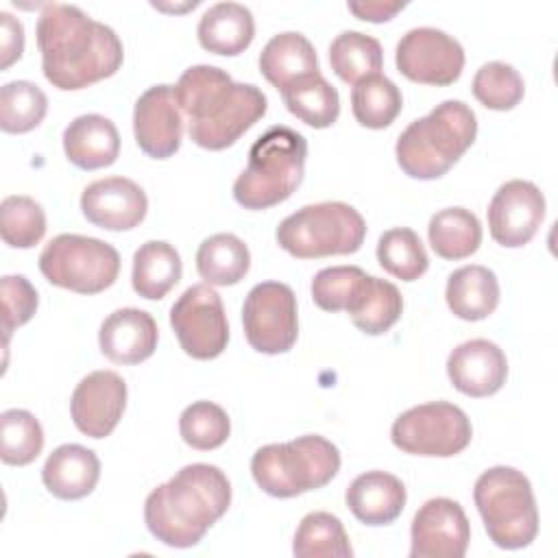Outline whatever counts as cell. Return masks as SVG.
Instances as JSON below:
<instances>
[{"label":"cell","instance_id":"cell-9","mask_svg":"<svg viewBox=\"0 0 558 558\" xmlns=\"http://www.w3.org/2000/svg\"><path fill=\"white\" fill-rule=\"evenodd\" d=\"M39 270L48 283L57 288L78 294H98L116 283L120 255L111 244L98 238L61 233L44 246Z\"/></svg>","mask_w":558,"mask_h":558},{"label":"cell","instance_id":"cell-2","mask_svg":"<svg viewBox=\"0 0 558 558\" xmlns=\"http://www.w3.org/2000/svg\"><path fill=\"white\" fill-rule=\"evenodd\" d=\"M174 96L187 118L190 140L207 150L233 146L268 109L257 85L235 83L222 68L205 63L179 76Z\"/></svg>","mask_w":558,"mask_h":558},{"label":"cell","instance_id":"cell-22","mask_svg":"<svg viewBox=\"0 0 558 558\" xmlns=\"http://www.w3.org/2000/svg\"><path fill=\"white\" fill-rule=\"evenodd\" d=\"M63 150L68 161L81 170L107 168L120 155V133L109 118L83 113L65 126Z\"/></svg>","mask_w":558,"mask_h":558},{"label":"cell","instance_id":"cell-28","mask_svg":"<svg viewBox=\"0 0 558 558\" xmlns=\"http://www.w3.org/2000/svg\"><path fill=\"white\" fill-rule=\"evenodd\" d=\"M181 272L183 264L177 248L163 240H148L133 255L131 283L140 296L159 301L179 283Z\"/></svg>","mask_w":558,"mask_h":558},{"label":"cell","instance_id":"cell-12","mask_svg":"<svg viewBox=\"0 0 558 558\" xmlns=\"http://www.w3.org/2000/svg\"><path fill=\"white\" fill-rule=\"evenodd\" d=\"M170 325L181 349L194 360H214L227 349V314L220 294L209 283H194L174 301Z\"/></svg>","mask_w":558,"mask_h":558},{"label":"cell","instance_id":"cell-25","mask_svg":"<svg viewBox=\"0 0 558 558\" xmlns=\"http://www.w3.org/2000/svg\"><path fill=\"white\" fill-rule=\"evenodd\" d=\"M259 72L279 92L290 83L316 74L318 57L310 39L296 31H286L268 39L259 52Z\"/></svg>","mask_w":558,"mask_h":558},{"label":"cell","instance_id":"cell-21","mask_svg":"<svg viewBox=\"0 0 558 558\" xmlns=\"http://www.w3.org/2000/svg\"><path fill=\"white\" fill-rule=\"evenodd\" d=\"M405 486L403 482L386 471H366L357 475L347 493L344 501L353 517L364 525H388L405 508Z\"/></svg>","mask_w":558,"mask_h":558},{"label":"cell","instance_id":"cell-35","mask_svg":"<svg viewBox=\"0 0 558 558\" xmlns=\"http://www.w3.org/2000/svg\"><path fill=\"white\" fill-rule=\"evenodd\" d=\"M377 262L386 272L401 281H416L429 266L418 233L408 227H395L379 235Z\"/></svg>","mask_w":558,"mask_h":558},{"label":"cell","instance_id":"cell-31","mask_svg":"<svg viewBox=\"0 0 558 558\" xmlns=\"http://www.w3.org/2000/svg\"><path fill=\"white\" fill-rule=\"evenodd\" d=\"M427 238L438 257L464 259L480 248L482 225L473 211L464 207H447L429 218Z\"/></svg>","mask_w":558,"mask_h":558},{"label":"cell","instance_id":"cell-32","mask_svg":"<svg viewBox=\"0 0 558 558\" xmlns=\"http://www.w3.org/2000/svg\"><path fill=\"white\" fill-rule=\"evenodd\" d=\"M292 551L299 558H351L353 547L342 521L331 512H310L301 519Z\"/></svg>","mask_w":558,"mask_h":558},{"label":"cell","instance_id":"cell-10","mask_svg":"<svg viewBox=\"0 0 558 558\" xmlns=\"http://www.w3.org/2000/svg\"><path fill=\"white\" fill-rule=\"evenodd\" d=\"M473 427L462 408L449 401H429L401 412L390 429L397 449L412 456L451 458L471 442Z\"/></svg>","mask_w":558,"mask_h":558},{"label":"cell","instance_id":"cell-33","mask_svg":"<svg viewBox=\"0 0 558 558\" xmlns=\"http://www.w3.org/2000/svg\"><path fill=\"white\" fill-rule=\"evenodd\" d=\"M329 63L338 78L355 85L366 76L379 74L384 65L381 44L360 31H342L329 44Z\"/></svg>","mask_w":558,"mask_h":558},{"label":"cell","instance_id":"cell-34","mask_svg":"<svg viewBox=\"0 0 558 558\" xmlns=\"http://www.w3.org/2000/svg\"><path fill=\"white\" fill-rule=\"evenodd\" d=\"M403 96L384 74H373L351 89L353 118L366 129H386L401 113Z\"/></svg>","mask_w":558,"mask_h":558},{"label":"cell","instance_id":"cell-18","mask_svg":"<svg viewBox=\"0 0 558 558\" xmlns=\"http://www.w3.org/2000/svg\"><path fill=\"white\" fill-rule=\"evenodd\" d=\"M81 211L94 227L129 231L146 218L148 198L135 181L126 177H105L83 190Z\"/></svg>","mask_w":558,"mask_h":558},{"label":"cell","instance_id":"cell-6","mask_svg":"<svg viewBox=\"0 0 558 558\" xmlns=\"http://www.w3.org/2000/svg\"><path fill=\"white\" fill-rule=\"evenodd\" d=\"M338 471V447L318 434L264 445L251 458L255 484L264 493L279 499L323 488L336 477Z\"/></svg>","mask_w":558,"mask_h":558},{"label":"cell","instance_id":"cell-7","mask_svg":"<svg viewBox=\"0 0 558 558\" xmlns=\"http://www.w3.org/2000/svg\"><path fill=\"white\" fill-rule=\"evenodd\" d=\"M473 501L488 538L501 549L527 547L538 534L530 480L512 466H490L473 486Z\"/></svg>","mask_w":558,"mask_h":558},{"label":"cell","instance_id":"cell-36","mask_svg":"<svg viewBox=\"0 0 558 558\" xmlns=\"http://www.w3.org/2000/svg\"><path fill=\"white\" fill-rule=\"evenodd\" d=\"M48 111L46 94L31 81H11L0 89V126L4 133L37 129Z\"/></svg>","mask_w":558,"mask_h":558},{"label":"cell","instance_id":"cell-3","mask_svg":"<svg viewBox=\"0 0 558 558\" xmlns=\"http://www.w3.org/2000/svg\"><path fill=\"white\" fill-rule=\"evenodd\" d=\"M229 506L231 484L227 475L214 464L194 462L148 493L144 521L157 541L185 549L198 545Z\"/></svg>","mask_w":558,"mask_h":558},{"label":"cell","instance_id":"cell-40","mask_svg":"<svg viewBox=\"0 0 558 558\" xmlns=\"http://www.w3.org/2000/svg\"><path fill=\"white\" fill-rule=\"evenodd\" d=\"M179 432L185 445L198 451H209L227 442L231 421L214 401H194L179 416Z\"/></svg>","mask_w":558,"mask_h":558},{"label":"cell","instance_id":"cell-8","mask_svg":"<svg viewBox=\"0 0 558 558\" xmlns=\"http://www.w3.org/2000/svg\"><path fill=\"white\" fill-rule=\"evenodd\" d=\"M277 244L296 259L351 255L366 238L362 214L340 201L314 203L286 216L277 231Z\"/></svg>","mask_w":558,"mask_h":558},{"label":"cell","instance_id":"cell-20","mask_svg":"<svg viewBox=\"0 0 558 558\" xmlns=\"http://www.w3.org/2000/svg\"><path fill=\"white\" fill-rule=\"evenodd\" d=\"M159 340L155 318L137 307L111 312L98 331V344L107 360L116 364H140L148 360Z\"/></svg>","mask_w":558,"mask_h":558},{"label":"cell","instance_id":"cell-11","mask_svg":"<svg viewBox=\"0 0 558 558\" xmlns=\"http://www.w3.org/2000/svg\"><path fill=\"white\" fill-rule=\"evenodd\" d=\"M242 325L255 351L266 355L290 351L299 336L296 296L292 288L281 281L253 286L242 305Z\"/></svg>","mask_w":558,"mask_h":558},{"label":"cell","instance_id":"cell-5","mask_svg":"<svg viewBox=\"0 0 558 558\" xmlns=\"http://www.w3.org/2000/svg\"><path fill=\"white\" fill-rule=\"evenodd\" d=\"M305 137L283 124L270 126L248 150V163L233 183V198L244 209H268L288 201L303 181Z\"/></svg>","mask_w":558,"mask_h":558},{"label":"cell","instance_id":"cell-16","mask_svg":"<svg viewBox=\"0 0 558 558\" xmlns=\"http://www.w3.org/2000/svg\"><path fill=\"white\" fill-rule=\"evenodd\" d=\"M133 135L142 153L153 159L172 157L183 137V113L172 85H153L135 102Z\"/></svg>","mask_w":558,"mask_h":558},{"label":"cell","instance_id":"cell-41","mask_svg":"<svg viewBox=\"0 0 558 558\" xmlns=\"http://www.w3.org/2000/svg\"><path fill=\"white\" fill-rule=\"evenodd\" d=\"M366 272L360 266H329L314 275L312 299L325 312L347 310Z\"/></svg>","mask_w":558,"mask_h":558},{"label":"cell","instance_id":"cell-39","mask_svg":"<svg viewBox=\"0 0 558 558\" xmlns=\"http://www.w3.org/2000/svg\"><path fill=\"white\" fill-rule=\"evenodd\" d=\"M473 96L493 111H510L514 109L523 94L525 85L519 70L504 61H488L484 63L471 83Z\"/></svg>","mask_w":558,"mask_h":558},{"label":"cell","instance_id":"cell-26","mask_svg":"<svg viewBox=\"0 0 558 558\" xmlns=\"http://www.w3.org/2000/svg\"><path fill=\"white\" fill-rule=\"evenodd\" d=\"M445 299L458 318L484 320L499 305V281L486 266H462L449 275Z\"/></svg>","mask_w":558,"mask_h":558},{"label":"cell","instance_id":"cell-42","mask_svg":"<svg viewBox=\"0 0 558 558\" xmlns=\"http://www.w3.org/2000/svg\"><path fill=\"white\" fill-rule=\"evenodd\" d=\"M2 290V329L9 340V333L28 323L37 312V290L24 275H4L0 281Z\"/></svg>","mask_w":558,"mask_h":558},{"label":"cell","instance_id":"cell-23","mask_svg":"<svg viewBox=\"0 0 558 558\" xmlns=\"http://www.w3.org/2000/svg\"><path fill=\"white\" fill-rule=\"evenodd\" d=\"M100 477L98 456L76 442L59 445L44 462L41 482L59 499L72 501L87 497Z\"/></svg>","mask_w":558,"mask_h":558},{"label":"cell","instance_id":"cell-30","mask_svg":"<svg viewBox=\"0 0 558 558\" xmlns=\"http://www.w3.org/2000/svg\"><path fill=\"white\" fill-rule=\"evenodd\" d=\"M248 268V246L233 233H214L196 251V270L209 286H235Z\"/></svg>","mask_w":558,"mask_h":558},{"label":"cell","instance_id":"cell-43","mask_svg":"<svg viewBox=\"0 0 558 558\" xmlns=\"http://www.w3.org/2000/svg\"><path fill=\"white\" fill-rule=\"evenodd\" d=\"M2 39H0V70H7L24 52V26L11 13L0 11Z\"/></svg>","mask_w":558,"mask_h":558},{"label":"cell","instance_id":"cell-1","mask_svg":"<svg viewBox=\"0 0 558 558\" xmlns=\"http://www.w3.org/2000/svg\"><path fill=\"white\" fill-rule=\"evenodd\" d=\"M37 48L46 81L63 92L113 76L124 59L116 31L74 4H46L37 20Z\"/></svg>","mask_w":558,"mask_h":558},{"label":"cell","instance_id":"cell-15","mask_svg":"<svg viewBox=\"0 0 558 558\" xmlns=\"http://www.w3.org/2000/svg\"><path fill=\"white\" fill-rule=\"evenodd\" d=\"M486 216L493 240L506 248H519L536 235L545 218V196L532 181L512 179L493 194Z\"/></svg>","mask_w":558,"mask_h":558},{"label":"cell","instance_id":"cell-14","mask_svg":"<svg viewBox=\"0 0 558 558\" xmlns=\"http://www.w3.org/2000/svg\"><path fill=\"white\" fill-rule=\"evenodd\" d=\"M471 541V525L462 506L449 497L427 499L410 527L412 558H462Z\"/></svg>","mask_w":558,"mask_h":558},{"label":"cell","instance_id":"cell-44","mask_svg":"<svg viewBox=\"0 0 558 558\" xmlns=\"http://www.w3.org/2000/svg\"><path fill=\"white\" fill-rule=\"evenodd\" d=\"M349 11L366 22H388L392 20L405 4L403 2H379V0H364V2H349Z\"/></svg>","mask_w":558,"mask_h":558},{"label":"cell","instance_id":"cell-24","mask_svg":"<svg viewBox=\"0 0 558 558\" xmlns=\"http://www.w3.org/2000/svg\"><path fill=\"white\" fill-rule=\"evenodd\" d=\"M196 35L205 50L235 57L251 46L255 37V20L251 9L240 2H218L203 13Z\"/></svg>","mask_w":558,"mask_h":558},{"label":"cell","instance_id":"cell-38","mask_svg":"<svg viewBox=\"0 0 558 558\" xmlns=\"http://www.w3.org/2000/svg\"><path fill=\"white\" fill-rule=\"evenodd\" d=\"M0 233L11 248H31L46 233L44 207L22 194H11L0 203Z\"/></svg>","mask_w":558,"mask_h":558},{"label":"cell","instance_id":"cell-17","mask_svg":"<svg viewBox=\"0 0 558 558\" xmlns=\"http://www.w3.org/2000/svg\"><path fill=\"white\" fill-rule=\"evenodd\" d=\"M126 408V384L113 371L85 375L70 399V414L76 429L89 438L109 436Z\"/></svg>","mask_w":558,"mask_h":558},{"label":"cell","instance_id":"cell-29","mask_svg":"<svg viewBox=\"0 0 558 558\" xmlns=\"http://www.w3.org/2000/svg\"><path fill=\"white\" fill-rule=\"evenodd\" d=\"M281 98L292 116L314 129H327L340 116L338 89L320 72L290 83L281 89Z\"/></svg>","mask_w":558,"mask_h":558},{"label":"cell","instance_id":"cell-27","mask_svg":"<svg viewBox=\"0 0 558 558\" xmlns=\"http://www.w3.org/2000/svg\"><path fill=\"white\" fill-rule=\"evenodd\" d=\"M347 312L360 331L381 336L399 320L403 312V296L395 283L366 275Z\"/></svg>","mask_w":558,"mask_h":558},{"label":"cell","instance_id":"cell-4","mask_svg":"<svg viewBox=\"0 0 558 558\" xmlns=\"http://www.w3.org/2000/svg\"><path fill=\"white\" fill-rule=\"evenodd\" d=\"M475 135L473 109L464 100H442L401 131L395 146L397 163L412 179H438L471 148Z\"/></svg>","mask_w":558,"mask_h":558},{"label":"cell","instance_id":"cell-19","mask_svg":"<svg viewBox=\"0 0 558 558\" xmlns=\"http://www.w3.org/2000/svg\"><path fill=\"white\" fill-rule=\"evenodd\" d=\"M447 375L466 397H488L501 390L508 377L506 353L486 338L458 344L447 357Z\"/></svg>","mask_w":558,"mask_h":558},{"label":"cell","instance_id":"cell-37","mask_svg":"<svg viewBox=\"0 0 558 558\" xmlns=\"http://www.w3.org/2000/svg\"><path fill=\"white\" fill-rule=\"evenodd\" d=\"M44 449V429L39 421L22 408L0 414V458L4 464H31Z\"/></svg>","mask_w":558,"mask_h":558},{"label":"cell","instance_id":"cell-13","mask_svg":"<svg viewBox=\"0 0 558 558\" xmlns=\"http://www.w3.org/2000/svg\"><path fill=\"white\" fill-rule=\"evenodd\" d=\"M397 70L414 83L445 87L460 78L464 48L449 33L434 26L410 28L395 50Z\"/></svg>","mask_w":558,"mask_h":558}]
</instances>
